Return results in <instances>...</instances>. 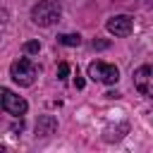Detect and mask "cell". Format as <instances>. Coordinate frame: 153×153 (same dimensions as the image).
<instances>
[{"label": "cell", "mask_w": 153, "mask_h": 153, "mask_svg": "<svg viewBox=\"0 0 153 153\" xmlns=\"http://www.w3.org/2000/svg\"><path fill=\"white\" fill-rule=\"evenodd\" d=\"M67 74H69V65L67 62H60L57 65V79H67Z\"/></svg>", "instance_id": "obj_11"}, {"label": "cell", "mask_w": 153, "mask_h": 153, "mask_svg": "<svg viewBox=\"0 0 153 153\" xmlns=\"http://www.w3.org/2000/svg\"><path fill=\"white\" fill-rule=\"evenodd\" d=\"M88 76L93 81H98V84H115L120 79V69L115 65H108V62L96 60V62L88 65Z\"/></svg>", "instance_id": "obj_3"}, {"label": "cell", "mask_w": 153, "mask_h": 153, "mask_svg": "<svg viewBox=\"0 0 153 153\" xmlns=\"http://www.w3.org/2000/svg\"><path fill=\"white\" fill-rule=\"evenodd\" d=\"M105 96H108V98H120V93H117V91H108Z\"/></svg>", "instance_id": "obj_14"}, {"label": "cell", "mask_w": 153, "mask_h": 153, "mask_svg": "<svg viewBox=\"0 0 153 153\" xmlns=\"http://www.w3.org/2000/svg\"><path fill=\"white\" fill-rule=\"evenodd\" d=\"M2 110L7 112V115H14V117H22L26 110H29V103L22 98V96H17V93H12L10 88H2Z\"/></svg>", "instance_id": "obj_5"}, {"label": "cell", "mask_w": 153, "mask_h": 153, "mask_svg": "<svg viewBox=\"0 0 153 153\" xmlns=\"http://www.w3.org/2000/svg\"><path fill=\"white\" fill-rule=\"evenodd\" d=\"M74 86H76V88H84V79L79 76V72H76V76H74Z\"/></svg>", "instance_id": "obj_12"}, {"label": "cell", "mask_w": 153, "mask_h": 153, "mask_svg": "<svg viewBox=\"0 0 153 153\" xmlns=\"http://www.w3.org/2000/svg\"><path fill=\"white\" fill-rule=\"evenodd\" d=\"M148 7H151V10H153V0H148Z\"/></svg>", "instance_id": "obj_15"}, {"label": "cell", "mask_w": 153, "mask_h": 153, "mask_svg": "<svg viewBox=\"0 0 153 153\" xmlns=\"http://www.w3.org/2000/svg\"><path fill=\"white\" fill-rule=\"evenodd\" d=\"M60 14H62V10H60V5L55 0H41L31 10V19L38 26H50V24L60 22Z\"/></svg>", "instance_id": "obj_1"}, {"label": "cell", "mask_w": 153, "mask_h": 153, "mask_svg": "<svg viewBox=\"0 0 153 153\" xmlns=\"http://www.w3.org/2000/svg\"><path fill=\"white\" fill-rule=\"evenodd\" d=\"M24 50H26L29 55H33V53L41 50V43H38V41H29V43H24Z\"/></svg>", "instance_id": "obj_10"}, {"label": "cell", "mask_w": 153, "mask_h": 153, "mask_svg": "<svg viewBox=\"0 0 153 153\" xmlns=\"http://www.w3.org/2000/svg\"><path fill=\"white\" fill-rule=\"evenodd\" d=\"M134 88L146 96V98H153V65H141L139 69H134Z\"/></svg>", "instance_id": "obj_4"}, {"label": "cell", "mask_w": 153, "mask_h": 153, "mask_svg": "<svg viewBox=\"0 0 153 153\" xmlns=\"http://www.w3.org/2000/svg\"><path fill=\"white\" fill-rule=\"evenodd\" d=\"M57 43H62V45H79L81 43V36L79 33H60L57 36Z\"/></svg>", "instance_id": "obj_9"}, {"label": "cell", "mask_w": 153, "mask_h": 153, "mask_svg": "<svg viewBox=\"0 0 153 153\" xmlns=\"http://www.w3.org/2000/svg\"><path fill=\"white\" fill-rule=\"evenodd\" d=\"M10 76H12L19 86H31V84L36 81V76H38V67H36L29 57H19V60L12 62Z\"/></svg>", "instance_id": "obj_2"}, {"label": "cell", "mask_w": 153, "mask_h": 153, "mask_svg": "<svg viewBox=\"0 0 153 153\" xmlns=\"http://www.w3.org/2000/svg\"><path fill=\"white\" fill-rule=\"evenodd\" d=\"M127 129H129L127 124H120L117 129H105L103 139H105V141H120V139H122V136L127 134Z\"/></svg>", "instance_id": "obj_8"}, {"label": "cell", "mask_w": 153, "mask_h": 153, "mask_svg": "<svg viewBox=\"0 0 153 153\" xmlns=\"http://www.w3.org/2000/svg\"><path fill=\"white\" fill-rule=\"evenodd\" d=\"M93 48H108V41H93Z\"/></svg>", "instance_id": "obj_13"}, {"label": "cell", "mask_w": 153, "mask_h": 153, "mask_svg": "<svg viewBox=\"0 0 153 153\" xmlns=\"http://www.w3.org/2000/svg\"><path fill=\"white\" fill-rule=\"evenodd\" d=\"M105 26H108V31H110L112 36H129L131 29H134V22H131L129 14H115V17L108 19Z\"/></svg>", "instance_id": "obj_6"}, {"label": "cell", "mask_w": 153, "mask_h": 153, "mask_svg": "<svg viewBox=\"0 0 153 153\" xmlns=\"http://www.w3.org/2000/svg\"><path fill=\"white\" fill-rule=\"evenodd\" d=\"M57 129V120L53 115H41L36 122V136H50Z\"/></svg>", "instance_id": "obj_7"}]
</instances>
